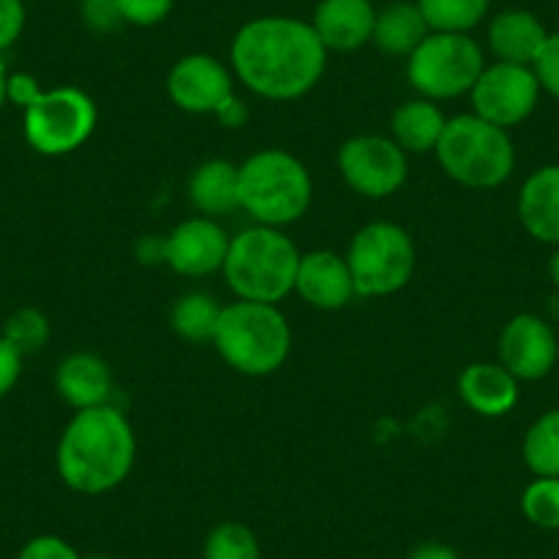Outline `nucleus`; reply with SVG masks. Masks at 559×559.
<instances>
[{"mask_svg": "<svg viewBox=\"0 0 559 559\" xmlns=\"http://www.w3.org/2000/svg\"><path fill=\"white\" fill-rule=\"evenodd\" d=\"M557 335L543 319L521 313L504 324L499 335V365L519 381H537L557 365Z\"/></svg>", "mask_w": 559, "mask_h": 559, "instance_id": "14", "label": "nucleus"}, {"mask_svg": "<svg viewBox=\"0 0 559 559\" xmlns=\"http://www.w3.org/2000/svg\"><path fill=\"white\" fill-rule=\"evenodd\" d=\"M212 343L219 357L239 373L269 376L288 359L292 326L274 305L239 299L223 308Z\"/></svg>", "mask_w": 559, "mask_h": 559, "instance_id": "5", "label": "nucleus"}, {"mask_svg": "<svg viewBox=\"0 0 559 559\" xmlns=\"http://www.w3.org/2000/svg\"><path fill=\"white\" fill-rule=\"evenodd\" d=\"M294 292L316 310H341L352 302L357 288L346 258L332 250H310L299 258Z\"/></svg>", "mask_w": 559, "mask_h": 559, "instance_id": "15", "label": "nucleus"}, {"mask_svg": "<svg viewBox=\"0 0 559 559\" xmlns=\"http://www.w3.org/2000/svg\"><path fill=\"white\" fill-rule=\"evenodd\" d=\"M540 83L532 67H519V63H491L483 69L472 94L475 116L493 127H519L521 121L532 116L540 99Z\"/></svg>", "mask_w": 559, "mask_h": 559, "instance_id": "11", "label": "nucleus"}, {"mask_svg": "<svg viewBox=\"0 0 559 559\" xmlns=\"http://www.w3.org/2000/svg\"><path fill=\"white\" fill-rule=\"evenodd\" d=\"M96 127V105L74 85L41 91L25 107L23 129L31 148L45 157H63L83 146Z\"/></svg>", "mask_w": 559, "mask_h": 559, "instance_id": "9", "label": "nucleus"}, {"mask_svg": "<svg viewBox=\"0 0 559 559\" xmlns=\"http://www.w3.org/2000/svg\"><path fill=\"white\" fill-rule=\"evenodd\" d=\"M548 272H551L554 286L559 288V245H557V250H554V255H551V263H548Z\"/></svg>", "mask_w": 559, "mask_h": 559, "instance_id": "39", "label": "nucleus"}, {"mask_svg": "<svg viewBox=\"0 0 559 559\" xmlns=\"http://www.w3.org/2000/svg\"><path fill=\"white\" fill-rule=\"evenodd\" d=\"M118 12H121L123 25L134 28H154L165 23L174 12L176 0H116Z\"/></svg>", "mask_w": 559, "mask_h": 559, "instance_id": "30", "label": "nucleus"}, {"mask_svg": "<svg viewBox=\"0 0 559 559\" xmlns=\"http://www.w3.org/2000/svg\"><path fill=\"white\" fill-rule=\"evenodd\" d=\"M299 258L297 245L280 228L255 225L230 239L223 272L239 299L274 305L297 286Z\"/></svg>", "mask_w": 559, "mask_h": 559, "instance_id": "3", "label": "nucleus"}, {"mask_svg": "<svg viewBox=\"0 0 559 559\" xmlns=\"http://www.w3.org/2000/svg\"><path fill=\"white\" fill-rule=\"evenodd\" d=\"M346 261L359 297H390L408 286L417 252L406 228L395 223H370L357 230Z\"/></svg>", "mask_w": 559, "mask_h": 559, "instance_id": "8", "label": "nucleus"}, {"mask_svg": "<svg viewBox=\"0 0 559 559\" xmlns=\"http://www.w3.org/2000/svg\"><path fill=\"white\" fill-rule=\"evenodd\" d=\"M313 181L308 168L283 148L258 152L239 165V209L258 225L283 228L308 212Z\"/></svg>", "mask_w": 559, "mask_h": 559, "instance_id": "4", "label": "nucleus"}, {"mask_svg": "<svg viewBox=\"0 0 559 559\" xmlns=\"http://www.w3.org/2000/svg\"><path fill=\"white\" fill-rule=\"evenodd\" d=\"M483 69V47L469 34L431 31L408 56L406 78L417 94L437 102L469 94Z\"/></svg>", "mask_w": 559, "mask_h": 559, "instance_id": "7", "label": "nucleus"}, {"mask_svg": "<svg viewBox=\"0 0 559 559\" xmlns=\"http://www.w3.org/2000/svg\"><path fill=\"white\" fill-rule=\"evenodd\" d=\"M428 34L431 28L414 0H392L384 9H376L373 45L386 56L408 58Z\"/></svg>", "mask_w": 559, "mask_h": 559, "instance_id": "21", "label": "nucleus"}, {"mask_svg": "<svg viewBox=\"0 0 559 559\" xmlns=\"http://www.w3.org/2000/svg\"><path fill=\"white\" fill-rule=\"evenodd\" d=\"M7 99H9V72H7V61L0 58V110H3Z\"/></svg>", "mask_w": 559, "mask_h": 559, "instance_id": "38", "label": "nucleus"}, {"mask_svg": "<svg viewBox=\"0 0 559 559\" xmlns=\"http://www.w3.org/2000/svg\"><path fill=\"white\" fill-rule=\"evenodd\" d=\"M56 386L63 401L78 412L105 406L112 392V376L105 359L96 354H69L56 373Z\"/></svg>", "mask_w": 559, "mask_h": 559, "instance_id": "20", "label": "nucleus"}, {"mask_svg": "<svg viewBox=\"0 0 559 559\" xmlns=\"http://www.w3.org/2000/svg\"><path fill=\"white\" fill-rule=\"evenodd\" d=\"M25 23H28L25 0H0V52L17 45Z\"/></svg>", "mask_w": 559, "mask_h": 559, "instance_id": "33", "label": "nucleus"}, {"mask_svg": "<svg viewBox=\"0 0 559 559\" xmlns=\"http://www.w3.org/2000/svg\"><path fill=\"white\" fill-rule=\"evenodd\" d=\"M524 464L537 477H559V408L540 414L524 437Z\"/></svg>", "mask_w": 559, "mask_h": 559, "instance_id": "25", "label": "nucleus"}, {"mask_svg": "<svg viewBox=\"0 0 559 559\" xmlns=\"http://www.w3.org/2000/svg\"><path fill=\"white\" fill-rule=\"evenodd\" d=\"M437 157L450 179L472 190H493L504 185L515 168V148L508 129L493 127L475 112L450 118Z\"/></svg>", "mask_w": 559, "mask_h": 559, "instance_id": "6", "label": "nucleus"}, {"mask_svg": "<svg viewBox=\"0 0 559 559\" xmlns=\"http://www.w3.org/2000/svg\"><path fill=\"white\" fill-rule=\"evenodd\" d=\"M459 392L480 417H504L519 403V379L499 362H475L461 373Z\"/></svg>", "mask_w": 559, "mask_h": 559, "instance_id": "19", "label": "nucleus"}, {"mask_svg": "<svg viewBox=\"0 0 559 559\" xmlns=\"http://www.w3.org/2000/svg\"><path fill=\"white\" fill-rule=\"evenodd\" d=\"M17 559H85L72 543L58 535H39L23 546Z\"/></svg>", "mask_w": 559, "mask_h": 559, "instance_id": "32", "label": "nucleus"}, {"mask_svg": "<svg viewBox=\"0 0 559 559\" xmlns=\"http://www.w3.org/2000/svg\"><path fill=\"white\" fill-rule=\"evenodd\" d=\"M230 239L212 217H190L176 225L165 241H159L165 263L185 277H206L223 269Z\"/></svg>", "mask_w": 559, "mask_h": 559, "instance_id": "13", "label": "nucleus"}, {"mask_svg": "<svg viewBox=\"0 0 559 559\" xmlns=\"http://www.w3.org/2000/svg\"><path fill=\"white\" fill-rule=\"evenodd\" d=\"M408 559H461V557L455 554V548L444 546V543H419V546L408 554Z\"/></svg>", "mask_w": 559, "mask_h": 559, "instance_id": "37", "label": "nucleus"}, {"mask_svg": "<svg viewBox=\"0 0 559 559\" xmlns=\"http://www.w3.org/2000/svg\"><path fill=\"white\" fill-rule=\"evenodd\" d=\"M519 219L532 239L559 245V165L537 168L519 195Z\"/></svg>", "mask_w": 559, "mask_h": 559, "instance_id": "18", "label": "nucleus"}, {"mask_svg": "<svg viewBox=\"0 0 559 559\" xmlns=\"http://www.w3.org/2000/svg\"><path fill=\"white\" fill-rule=\"evenodd\" d=\"M219 316H223V308L217 305V299L203 292H190L174 305V310H170V324H174V330L185 341L209 343L214 341Z\"/></svg>", "mask_w": 559, "mask_h": 559, "instance_id": "24", "label": "nucleus"}, {"mask_svg": "<svg viewBox=\"0 0 559 559\" xmlns=\"http://www.w3.org/2000/svg\"><path fill=\"white\" fill-rule=\"evenodd\" d=\"M310 25L326 52H357L373 41V0H319Z\"/></svg>", "mask_w": 559, "mask_h": 559, "instance_id": "16", "label": "nucleus"}, {"mask_svg": "<svg viewBox=\"0 0 559 559\" xmlns=\"http://www.w3.org/2000/svg\"><path fill=\"white\" fill-rule=\"evenodd\" d=\"M190 201L203 217H223L239 209V168L228 159L198 165L190 179Z\"/></svg>", "mask_w": 559, "mask_h": 559, "instance_id": "23", "label": "nucleus"}, {"mask_svg": "<svg viewBox=\"0 0 559 559\" xmlns=\"http://www.w3.org/2000/svg\"><path fill=\"white\" fill-rule=\"evenodd\" d=\"M337 170L354 192L365 198H390L408 176L406 152L392 138L359 134L337 152Z\"/></svg>", "mask_w": 559, "mask_h": 559, "instance_id": "10", "label": "nucleus"}, {"mask_svg": "<svg viewBox=\"0 0 559 559\" xmlns=\"http://www.w3.org/2000/svg\"><path fill=\"white\" fill-rule=\"evenodd\" d=\"M532 69H535L540 88L551 94L554 99H559V31L557 34H548L546 45H543L540 56L532 63Z\"/></svg>", "mask_w": 559, "mask_h": 559, "instance_id": "31", "label": "nucleus"}, {"mask_svg": "<svg viewBox=\"0 0 559 559\" xmlns=\"http://www.w3.org/2000/svg\"><path fill=\"white\" fill-rule=\"evenodd\" d=\"M326 56L313 25L288 14L250 20L230 41V67L239 83L272 102H292L313 91Z\"/></svg>", "mask_w": 559, "mask_h": 559, "instance_id": "1", "label": "nucleus"}, {"mask_svg": "<svg viewBox=\"0 0 559 559\" xmlns=\"http://www.w3.org/2000/svg\"><path fill=\"white\" fill-rule=\"evenodd\" d=\"M168 94L176 107L192 116H219L234 102V74L214 56L190 52L170 69Z\"/></svg>", "mask_w": 559, "mask_h": 559, "instance_id": "12", "label": "nucleus"}, {"mask_svg": "<svg viewBox=\"0 0 559 559\" xmlns=\"http://www.w3.org/2000/svg\"><path fill=\"white\" fill-rule=\"evenodd\" d=\"M431 31L472 34L488 17L491 0H414Z\"/></svg>", "mask_w": 559, "mask_h": 559, "instance_id": "26", "label": "nucleus"}, {"mask_svg": "<svg viewBox=\"0 0 559 559\" xmlns=\"http://www.w3.org/2000/svg\"><path fill=\"white\" fill-rule=\"evenodd\" d=\"M80 12H83L85 25L96 31V34H112V31L123 25L116 0H83Z\"/></svg>", "mask_w": 559, "mask_h": 559, "instance_id": "34", "label": "nucleus"}, {"mask_svg": "<svg viewBox=\"0 0 559 559\" xmlns=\"http://www.w3.org/2000/svg\"><path fill=\"white\" fill-rule=\"evenodd\" d=\"M138 442L129 419L116 406L83 408L69 419L58 442V475L72 491L107 493L129 477Z\"/></svg>", "mask_w": 559, "mask_h": 559, "instance_id": "2", "label": "nucleus"}, {"mask_svg": "<svg viewBox=\"0 0 559 559\" xmlns=\"http://www.w3.org/2000/svg\"><path fill=\"white\" fill-rule=\"evenodd\" d=\"M3 337L17 348L20 354H36L47 346L50 341V321L45 313L34 308H23L17 313L9 316L7 326H3Z\"/></svg>", "mask_w": 559, "mask_h": 559, "instance_id": "29", "label": "nucleus"}, {"mask_svg": "<svg viewBox=\"0 0 559 559\" xmlns=\"http://www.w3.org/2000/svg\"><path fill=\"white\" fill-rule=\"evenodd\" d=\"M448 118L431 99H408L392 116V140L406 154L437 152Z\"/></svg>", "mask_w": 559, "mask_h": 559, "instance_id": "22", "label": "nucleus"}, {"mask_svg": "<svg viewBox=\"0 0 559 559\" xmlns=\"http://www.w3.org/2000/svg\"><path fill=\"white\" fill-rule=\"evenodd\" d=\"M39 94L41 88L36 85V80L31 74H9V99L12 102L28 107Z\"/></svg>", "mask_w": 559, "mask_h": 559, "instance_id": "36", "label": "nucleus"}, {"mask_svg": "<svg viewBox=\"0 0 559 559\" xmlns=\"http://www.w3.org/2000/svg\"><path fill=\"white\" fill-rule=\"evenodd\" d=\"M521 513L540 530H559V477H537L521 493Z\"/></svg>", "mask_w": 559, "mask_h": 559, "instance_id": "28", "label": "nucleus"}, {"mask_svg": "<svg viewBox=\"0 0 559 559\" xmlns=\"http://www.w3.org/2000/svg\"><path fill=\"white\" fill-rule=\"evenodd\" d=\"M23 373V354L0 335V397L9 395L14 390V384L20 381Z\"/></svg>", "mask_w": 559, "mask_h": 559, "instance_id": "35", "label": "nucleus"}, {"mask_svg": "<svg viewBox=\"0 0 559 559\" xmlns=\"http://www.w3.org/2000/svg\"><path fill=\"white\" fill-rule=\"evenodd\" d=\"M203 559H261V543L250 526L225 521L209 532L203 543Z\"/></svg>", "mask_w": 559, "mask_h": 559, "instance_id": "27", "label": "nucleus"}, {"mask_svg": "<svg viewBox=\"0 0 559 559\" xmlns=\"http://www.w3.org/2000/svg\"><path fill=\"white\" fill-rule=\"evenodd\" d=\"M546 39V25L526 9H504L488 23V50L502 63L532 67Z\"/></svg>", "mask_w": 559, "mask_h": 559, "instance_id": "17", "label": "nucleus"}]
</instances>
